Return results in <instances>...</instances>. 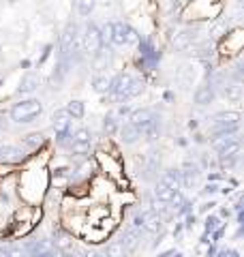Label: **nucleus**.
I'll return each mask as SVG.
<instances>
[{
  "mask_svg": "<svg viewBox=\"0 0 244 257\" xmlns=\"http://www.w3.org/2000/svg\"><path fill=\"white\" fill-rule=\"evenodd\" d=\"M142 92H144V82L131 73H120L113 79H109V94L118 103L135 99V96H140Z\"/></svg>",
  "mask_w": 244,
  "mask_h": 257,
  "instance_id": "1",
  "label": "nucleus"
},
{
  "mask_svg": "<svg viewBox=\"0 0 244 257\" xmlns=\"http://www.w3.org/2000/svg\"><path fill=\"white\" fill-rule=\"evenodd\" d=\"M43 114V103L39 99H26V101H20L11 107V120L18 124H26L32 122L35 118H39Z\"/></svg>",
  "mask_w": 244,
  "mask_h": 257,
  "instance_id": "2",
  "label": "nucleus"
},
{
  "mask_svg": "<svg viewBox=\"0 0 244 257\" xmlns=\"http://www.w3.org/2000/svg\"><path fill=\"white\" fill-rule=\"evenodd\" d=\"M214 150L221 155L223 159H233L240 155L242 150V142L235 133H225V135H216V140L212 142Z\"/></svg>",
  "mask_w": 244,
  "mask_h": 257,
  "instance_id": "3",
  "label": "nucleus"
},
{
  "mask_svg": "<svg viewBox=\"0 0 244 257\" xmlns=\"http://www.w3.org/2000/svg\"><path fill=\"white\" fill-rule=\"evenodd\" d=\"M77 47H79V35H77V26L75 24H69L64 28L62 37H60V54H62V62L67 64L69 60H73V56L77 54Z\"/></svg>",
  "mask_w": 244,
  "mask_h": 257,
  "instance_id": "4",
  "label": "nucleus"
},
{
  "mask_svg": "<svg viewBox=\"0 0 244 257\" xmlns=\"http://www.w3.org/2000/svg\"><path fill=\"white\" fill-rule=\"evenodd\" d=\"M109 41L113 45H135V43H140V35H137V30L131 28L129 24L125 22H116V24H111V39Z\"/></svg>",
  "mask_w": 244,
  "mask_h": 257,
  "instance_id": "5",
  "label": "nucleus"
},
{
  "mask_svg": "<svg viewBox=\"0 0 244 257\" xmlns=\"http://www.w3.org/2000/svg\"><path fill=\"white\" fill-rule=\"evenodd\" d=\"M240 128V114L238 111H221L214 116V135H225V133H235Z\"/></svg>",
  "mask_w": 244,
  "mask_h": 257,
  "instance_id": "6",
  "label": "nucleus"
},
{
  "mask_svg": "<svg viewBox=\"0 0 244 257\" xmlns=\"http://www.w3.org/2000/svg\"><path fill=\"white\" fill-rule=\"evenodd\" d=\"M84 39H81V45H84V52L90 56H96L101 50H103V37H101V30L99 26H94V24H88L84 35H81Z\"/></svg>",
  "mask_w": 244,
  "mask_h": 257,
  "instance_id": "7",
  "label": "nucleus"
},
{
  "mask_svg": "<svg viewBox=\"0 0 244 257\" xmlns=\"http://www.w3.org/2000/svg\"><path fill=\"white\" fill-rule=\"evenodd\" d=\"M90 144H92V133L88 131L86 126H79L75 133L71 135V142H69V150L73 155H86L90 150Z\"/></svg>",
  "mask_w": 244,
  "mask_h": 257,
  "instance_id": "8",
  "label": "nucleus"
},
{
  "mask_svg": "<svg viewBox=\"0 0 244 257\" xmlns=\"http://www.w3.org/2000/svg\"><path fill=\"white\" fill-rule=\"evenodd\" d=\"M135 223L140 225V227H144L146 231H150V234H159V231L163 229V216L159 212L154 210H144L135 216Z\"/></svg>",
  "mask_w": 244,
  "mask_h": 257,
  "instance_id": "9",
  "label": "nucleus"
},
{
  "mask_svg": "<svg viewBox=\"0 0 244 257\" xmlns=\"http://www.w3.org/2000/svg\"><path fill=\"white\" fill-rule=\"evenodd\" d=\"M52 126L56 135H58V142L64 144V138H69V128H71V116L67 109H56L52 116Z\"/></svg>",
  "mask_w": 244,
  "mask_h": 257,
  "instance_id": "10",
  "label": "nucleus"
},
{
  "mask_svg": "<svg viewBox=\"0 0 244 257\" xmlns=\"http://www.w3.org/2000/svg\"><path fill=\"white\" fill-rule=\"evenodd\" d=\"M152 118H157V114H154L152 109H148V107H142V109H133L131 111V116H129V122L142 128V126L148 124Z\"/></svg>",
  "mask_w": 244,
  "mask_h": 257,
  "instance_id": "11",
  "label": "nucleus"
},
{
  "mask_svg": "<svg viewBox=\"0 0 244 257\" xmlns=\"http://www.w3.org/2000/svg\"><path fill=\"white\" fill-rule=\"evenodd\" d=\"M118 133H120V140L125 142V144H135L137 140L142 138V131H140V126H135V124H131V122H125V124H120Z\"/></svg>",
  "mask_w": 244,
  "mask_h": 257,
  "instance_id": "12",
  "label": "nucleus"
},
{
  "mask_svg": "<svg viewBox=\"0 0 244 257\" xmlns=\"http://www.w3.org/2000/svg\"><path fill=\"white\" fill-rule=\"evenodd\" d=\"M193 35L191 32H186V30H176L174 35H172V45L176 47L178 52H186L191 47V43H193Z\"/></svg>",
  "mask_w": 244,
  "mask_h": 257,
  "instance_id": "13",
  "label": "nucleus"
},
{
  "mask_svg": "<svg viewBox=\"0 0 244 257\" xmlns=\"http://www.w3.org/2000/svg\"><path fill=\"white\" fill-rule=\"evenodd\" d=\"M24 159V150L18 146H0V161L3 163H20Z\"/></svg>",
  "mask_w": 244,
  "mask_h": 257,
  "instance_id": "14",
  "label": "nucleus"
},
{
  "mask_svg": "<svg viewBox=\"0 0 244 257\" xmlns=\"http://www.w3.org/2000/svg\"><path fill=\"white\" fill-rule=\"evenodd\" d=\"M159 182H163L165 187L174 189V191H180V187H182V176H180V172H178V170H165V172L161 174V180Z\"/></svg>",
  "mask_w": 244,
  "mask_h": 257,
  "instance_id": "15",
  "label": "nucleus"
},
{
  "mask_svg": "<svg viewBox=\"0 0 244 257\" xmlns=\"http://www.w3.org/2000/svg\"><path fill=\"white\" fill-rule=\"evenodd\" d=\"M214 86L212 84H203L197 88V92H195V103L197 105H208V103H212L214 99Z\"/></svg>",
  "mask_w": 244,
  "mask_h": 257,
  "instance_id": "16",
  "label": "nucleus"
},
{
  "mask_svg": "<svg viewBox=\"0 0 244 257\" xmlns=\"http://www.w3.org/2000/svg\"><path fill=\"white\" fill-rule=\"evenodd\" d=\"M176 193L178 191L165 187L163 182H159L157 187H154V197H157V202H161V204H172L174 197H176Z\"/></svg>",
  "mask_w": 244,
  "mask_h": 257,
  "instance_id": "17",
  "label": "nucleus"
},
{
  "mask_svg": "<svg viewBox=\"0 0 244 257\" xmlns=\"http://www.w3.org/2000/svg\"><path fill=\"white\" fill-rule=\"evenodd\" d=\"M223 96L227 101H233V103H238L242 99V86L240 82H229V84H225L223 86Z\"/></svg>",
  "mask_w": 244,
  "mask_h": 257,
  "instance_id": "18",
  "label": "nucleus"
},
{
  "mask_svg": "<svg viewBox=\"0 0 244 257\" xmlns=\"http://www.w3.org/2000/svg\"><path fill=\"white\" fill-rule=\"evenodd\" d=\"M54 246L60 248L62 253H67L73 248V240L67 234H62V231H54Z\"/></svg>",
  "mask_w": 244,
  "mask_h": 257,
  "instance_id": "19",
  "label": "nucleus"
},
{
  "mask_svg": "<svg viewBox=\"0 0 244 257\" xmlns=\"http://www.w3.org/2000/svg\"><path fill=\"white\" fill-rule=\"evenodd\" d=\"M111 64V54L109 52H99L96 56H92V67L96 69V71H103V69H107Z\"/></svg>",
  "mask_w": 244,
  "mask_h": 257,
  "instance_id": "20",
  "label": "nucleus"
},
{
  "mask_svg": "<svg viewBox=\"0 0 244 257\" xmlns=\"http://www.w3.org/2000/svg\"><path fill=\"white\" fill-rule=\"evenodd\" d=\"M129 248L122 244V242H111L105 246V257H127Z\"/></svg>",
  "mask_w": 244,
  "mask_h": 257,
  "instance_id": "21",
  "label": "nucleus"
},
{
  "mask_svg": "<svg viewBox=\"0 0 244 257\" xmlns=\"http://www.w3.org/2000/svg\"><path fill=\"white\" fill-rule=\"evenodd\" d=\"M92 88H94V92H99V94H107L109 92V79L105 75H94Z\"/></svg>",
  "mask_w": 244,
  "mask_h": 257,
  "instance_id": "22",
  "label": "nucleus"
},
{
  "mask_svg": "<svg viewBox=\"0 0 244 257\" xmlns=\"http://www.w3.org/2000/svg\"><path fill=\"white\" fill-rule=\"evenodd\" d=\"M22 142H24V146H28V148H39L41 144L45 142V135H43V133H30V135H26V138H24Z\"/></svg>",
  "mask_w": 244,
  "mask_h": 257,
  "instance_id": "23",
  "label": "nucleus"
},
{
  "mask_svg": "<svg viewBox=\"0 0 244 257\" xmlns=\"http://www.w3.org/2000/svg\"><path fill=\"white\" fill-rule=\"evenodd\" d=\"M94 5H96V0H77V11L81 18H88L94 11Z\"/></svg>",
  "mask_w": 244,
  "mask_h": 257,
  "instance_id": "24",
  "label": "nucleus"
},
{
  "mask_svg": "<svg viewBox=\"0 0 244 257\" xmlns=\"http://www.w3.org/2000/svg\"><path fill=\"white\" fill-rule=\"evenodd\" d=\"M67 111L71 118H84V103L81 101H71L67 105Z\"/></svg>",
  "mask_w": 244,
  "mask_h": 257,
  "instance_id": "25",
  "label": "nucleus"
},
{
  "mask_svg": "<svg viewBox=\"0 0 244 257\" xmlns=\"http://www.w3.org/2000/svg\"><path fill=\"white\" fill-rule=\"evenodd\" d=\"M35 84H37L35 75H26V77H24V82L20 84V92H32L37 88Z\"/></svg>",
  "mask_w": 244,
  "mask_h": 257,
  "instance_id": "26",
  "label": "nucleus"
},
{
  "mask_svg": "<svg viewBox=\"0 0 244 257\" xmlns=\"http://www.w3.org/2000/svg\"><path fill=\"white\" fill-rule=\"evenodd\" d=\"M225 28H227V22H225V20L216 22L214 26L210 28V37H212V39H221V37H223V32H225Z\"/></svg>",
  "mask_w": 244,
  "mask_h": 257,
  "instance_id": "27",
  "label": "nucleus"
},
{
  "mask_svg": "<svg viewBox=\"0 0 244 257\" xmlns=\"http://www.w3.org/2000/svg\"><path fill=\"white\" fill-rule=\"evenodd\" d=\"M122 244H125L127 248H133L137 244V234H135V231H131V229L125 231V242H122Z\"/></svg>",
  "mask_w": 244,
  "mask_h": 257,
  "instance_id": "28",
  "label": "nucleus"
},
{
  "mask_svg": "<svg viewBox=\"0 0 244 257\" xmlns=\"http://www.w3.org/2000/svg\"><path fill=\"white\" fill-rule=\"evenodd\" d=\"M7 257H26V251H22V248H9Z\"/></svg>",
  "mask_w": 244,
  "mask_h": 257,
  "instance_id": "29",
  "label": "nucleus"
},
{
  "mask_svg": "<svg viewBox=\"0 0 244 257\" xmlns=\"http://www.w3.org/2000/svg\"><path fill=\"white\" fill-rule=\"evenodd\" d=\"M30 257H56V253H54V248H52V251H45V253H37V255H30Z\"/></svg>",
  "mask_w": 244,
  "mask_h": 257,
  "instance_id": "30",
  "label": "nucleus"
}]
</instances>
